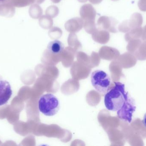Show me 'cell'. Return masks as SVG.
<instances>
[{"label": "cell", "instance_id": "1", "mask_svg": "<svg viewBox=\"0 0 146 146\" xmlns=\"http://www.w3.org/2000/svg\"><path fill=\"white\" fill-rule=\"evenodd\" d=\"M114 83L105 95L104 104L108 110L117 111L123 107L129 96L125 91L124 84L119 82Z\"/></svg>", "mask_w": 146, "mask_h": 146}, {"label": "cell", "instance_id": "2", "mask_svg": "<svg viewBox=\"0 0 146 146\" xmlns=\"http://www.w3.org/2000/svg\"><path fill=\"white\" fill-rule=\"evenodd\" d=\"M60 102L54 94L47 93L40 97L38 102L39 111L46 116H53L60 109Z\"/></svg>", "mask_w": 146, "mask_h": 146}, {"label": "cell", "instance_id": "3", "mask_svg": "<svg viewBox=\"0 0 146 146\" xmlns=\"http://www.w3.org/2000/svg\"><path fill=\"white\" fill-rule=\"evenodd\" d=\"M96 14L95 9L89 3L84 4L80 9V15L84 22L83 27L89 34H92L98 29L95 24Z\"/></svg>", "mask_w": 146, "mask_h": 146}, {"label": "cell", "instance_id": "4", "mask_svg": "<svg viewBox=\"0 0 146 146\" xmlns=\"http://www.w3.org/2000/svg\"><path fill=\"white\" fill-rule=\"evenodd\" d=\"M91 82L95 90L102 95H105L111 86V79L104 71L97 70L91 75Z\"/></svg>", "mask_w": 146, "mask_h": 146}, {"label": "cell", "instance_id": "5", "mask_svg": "<svg viewBox=\"0 0 146 146\" xmlns=\"http://www.w3.org/2000/svg\"><path fill=\"white\" fill-rule=\"evenodd\" d=\"M143 21V17L141 14L134 13L129 19L124 21L119 25L118 29L121 32L127 33L132 29L141 27Z\"/></svg>", "mask_w": 146, "mask_h": 146}, {"label": "cell", "instance_id": "6", "mask_svg": "<svg viewBox=\"0 0 146 146\" xmlns=\"http://www.w3.org/2000/svg\"><path fill=\"white\" fill-rule=\"evenodd\" d=\"M135 109V101L129 96L123 107L117 111V116L121 120L130 123L132 121L133 114Z\"/></svg>", "mask_w": 146, "mask_h": 146}, {"label": "cell", "instance_id": "7", "mask_svg": "<svg viewBox=\"0 0 146 146\" xmlns=\"http://www.w3.org/2000/svg\"><path fill=\"white\" fill-rule=\"evenodd\" d=\"M117 21L112 17L102 16L98 19L97 26L100 30H106L112 33H116L118 32L117 28Z\"/></svg>", "mask_w": 146, "mask_h": 146}, {"label": "cell", "instance_id": "8", "mask_svg": "<svg viewBox=\"0 0 146 146\" xmlns=\"http://www.w3.org/2000/svg\"><path fill=\"white\" fill-rule=\"evenodd\" d=\"M12 94L13 91L9 82L0 79V106L7 103Z\"/></svg>", "mask_w": 146, "mask_h": 146}, {"label": "cell", "instance_id": "9", "mask_svg": "<svg viewBox=\"0 0 146 146\" xmlns=\"http://www.w3.org/2000/svg\"><path fill=\"white\" fill-rule=\"evenodd\" d=\"M84 22L82 18L79 17L68 20L65 25L66 30L70 33H76L80 31L83 27Z\"/></svg>", "mask_w": 146, "mask_h": 146}, {"label": "cell", "instance_id": "10", "mask_svg": "<svg viewBox=\"0 0 146 146\" xmlns=\"http://www.w3.org/2000/svg\"><path fill=\"white\" fill-rule=\"evenodd\" d=\"M65 49L63 44L58 40L51 41L48 45L46 51L54 56L60 57Z\"/></svg>", "mask_w": 146, "mask_h": 146}, {"label": "cell", "instance_id": "11", "mask_svg": "<svg viewBox=\"0 0 146 146\" xmlns=\"http://www.w3.org/2000/svg\"><path fill=\"white\" fill-rule=\"evenodd\" d=\"M110 34L108 31L98 29L92 34V38L95 42L99 43H107L110 39Z\"/></svg>", "mask_w": 146, "mask_h": 146}, {"label": "cell", "instance_id": "12", "mask_svg": "<svg viewBox=\"0 0 146 146\" xmlns=\"http://www.w3.org/2000/svg\"><path fill=\"white\" fill-rule=\"evenodd\" d=\"M142 30L143 28L141 27L130 30L125 34V40L128 42L132 39H140L142 36Z\"/></svg>", "mask_w": 146, "mask_h": 146}, {"label": "cell", "instance_id": "13", "mask_svg": "<svg viewBox=\"0 0 146 146\" xmlns=\"http://www.w3.org/2000/svg\"><path fill=\"white\" fill-rule=\"evenodd\" d=\"M40 25L44 29H50L53 25V20L52 18L47 15H44L39 19Z\"/></svg>", "mask_w": 146, "mask_h": 146}, {"label": "cell", "instance_id": "14", "mask_svg": "<svg viewBox=\"0 0 146 146\" xmlns=\"http://www.w3.org/2000/svg\"><path fill=\"white\" fill-rule=\"evenodd\" d=\"M141 43L135 52V56L139 60H146V41Z\"/></svg>", "mask_w": 146, "mask_h": 146}, {"label": "cell", "instance_id": "15", "mask_svg": "<svg viewBox=\"0 0 146 146\" xmlns=\"http://www.w3.org/2000/svg\"><path fill=\"white\" fill-rule=\"evenodd\" d=\"M141 43L142 41L140 39H132L128 42L127 49L130 53L134 54Z\"/></svg>", "mask_w": 146, "mask_h": 146}, {"label": "cell", "instance_id": "16", "mask_svg": "<svg viewBox=\"0 0 146 146\" xmlns=\"http://www.w3.org/2000/svg\"><path fill=\"white\" fill-rule=\"evenodd\" d=\"M68 45L70 46L79 48L81 46L80 42L79 41L78 37L75 33H70L68 38Z\"/></svg>", "mask_w": 146, "mask_h": 146}, {"label": "cell", "instance_id": "17", "mask_svg": "<svg viewBox=\"0 0 146 146\" xmlns=\"http://www.w3.org/2000/svg\"><path fill=\"white\" fill-rule=\"evenodd\" d=\"M48 34L51 39H57L61 37L62 31L59 27H54L50 28Z\"/></svg>", "mask_w": 146, "mask_h": 146}, {"label": "cell", "instance_id": "18", "mask_svg": "<svg viewBox=\"0 0 146 146\" xmlns=\"http://www.w3.org/2000/svg\"><path fill=\"white\" fill-rule=\"evenodd\" d=\"M31 10L32 16L35 19H38L42 14V9L37 4L33 5L31 8Z\"/></svg>", "mask_w": 146, "mask_h": 146}, {"label": "cell", "instance_id": "19", "mask_svg": "<svg viewBox=\"0 0 146 146\" xmlns=\"http://www.w3.org/2000/svg\"><path fill=\"white\" fill-rule=\"evenodd\" d=\"M59 13V9L56 6L54 5H51L49 6L46 9L45 14L46 15L53 18H55Z\"/></svg>", "mask_w": 146, "mask_h": 146}, {"label": "cell", "instance_id": "20", "mask_svg": "<svg viewBox=\"0 0 146 146\" xmlns=\"http://www.w3.org/2000/svg\"><path fill=\"white\" fill-rule=\"evenodd\" d=\"M138 7L141 11L146 12V0H139Z\"/></svg>", "mask_w": 146, "mask_h": 146}, {"label": "cell", "instance_id": "21", "mask_svg": "<svg viewBox=\"0 0 146 146\" xmlns=\"http://www.w3.org/2000/svg\"><path fill=\"white\" fill-rule=\"evenodd\" d=\"M141 39L143 41H146V25L143 27L142 30V36H141Z\"/></svg>", "mask_w": 146, "mask_h": 146}, {"label": "cell", "instance_id": "22", "mask_svg": "<svg viewBox=\"0 0 146 146\" xmlns=\"http://www.w3.org/2000/svg\"><path fill=\"white\" fill-rule=\"evenodd\" d=\"M103 0H89V2L94 4H98L101 3Z\"/></svg>", "mask_w": 146, "mask_h": 146}, {"label": "cell", "instance_id": "23", "mask_svg": "<svg viewBox=\"0 0 146 146\" xmlns=\"http://www.w3.org/2000/svg\"><path fill=\"white\" fill-rule=\"evenodd\" d=\"M143 125L146 128V113L144 116V119H143Z\"/></svg>", "mask_w": 146, "mask_h": 146}, {"label": "cell", "instance_id": "24", "mask_svg": "<svg viewBox=\"0 0 146 146\" xmlns=\"http://www.w3.org/2000/svg\"><path fill=\"white\" fill-rule=\"evenodd\" d=\"M52 2H53L54 3H59L61 1V0H51Z\"/></svg>", "mask_w": 146, "mask_h": 146}, {"label": "cell", "instance_id": "25", "mask_svg": "<svg viewBox=\"0 0 146 146\" xmlns=\"http://www.w3.org/2000/svg\"><path fill=\"white\" fill-rule=\"evenodd\" d=\"M45 1V0H36V1L37 3L40 4V3H43Z\"/></svg>", "mask_w": 146, "mask_h": 146}, {"label": "cell", "instance_id": "26", "mask_svg": "<svg viewBox=\"0 0 146 146\" xmlns=\"http://www.w3.org/2000/svg\"><path fill=\"white\" fill-rule=\"evenodd\" d=\"M80 3H85L88 0H77Z\"/></svg>", "mask_w": 146, "mask_h": 146}, {"label": "cell", "instance_id": "27", "mask_svg": "<svg viewBox=\"0 0 146 146\" xmlns=\"http://www.w3.org/2000/svg\"><path fill=\"white\" fill-rule=\"evenodd\" d=\"M111 1H118L119 0H111Z\"/></svg>", "mask_w": 146, "mask_h": 146}]
</instances>
